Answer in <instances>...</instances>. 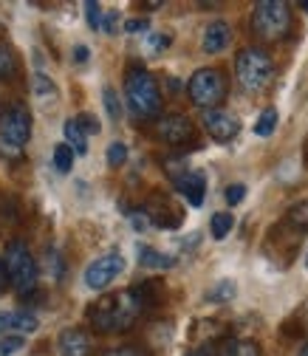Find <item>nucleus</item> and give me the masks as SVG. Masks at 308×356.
I'll list each match as a JSON object with an SVG mask.
<instances>
[{"label":"nucleus","instance_id":"obj_1","mask_svg":"<svg viewBox=\"0 0 308 356\" xmlns=\"http://www.w3.org/2000/svg\"><path fill=\"white\" fill-rule=\"evenodd\" d=\"M156 302H159L156 280H147V283H139L133 289L99 297L91 305V311H88V323H91V328H97L99 334L130 331L147 308H156Z\"/></svg>","mask_w":308,"mask_h":356},{"label":"nucleus","instance_id":"obj_2","mask_svg":"<svg viewBox=\"0 0 308 356\" xmlns=\"http://www.w3.org/2000/svg\"><path fill=\"white\" fill-rule=\"evenodd\" d=\"M124 99L136 119H156L161 113V91L153 74L145 68H130L124 76Z\"/></svg>","mask_w":308,"mask_h":356},{"label":"nucleus","instance_id":"obj_3","mask_svg":"<svg viewBox=\"0 0 308 356\" xmlns=\"http://www.w3.org/2000/svg\"><path fill=\"white\" fill-rule=\"evenodd\" d=\"M29 139H31V113L23 102H12L0 113V156L9 161L23 159Z\"/></svg>","mask_w":308,"mask_h":356},{"label":"nucleus","instance_id":"obj_4","mask_svg":"<svg viewBox=\"0 0 308 356\" xmlns=\"http://www.w3.org/2000/svg\"><path fill=\"white\" fill-rule=\"evenodd\" d=\"M235 76H238L241 88H243V91H249V94L266 91V88L272 85V76H275L272 54L266 49H257V46L243 49L235 57Z\"/></svg>","mask_w":308,"mask_h":356},{"label":"nucleus","instance_id":"obj_5","mask_svg":"<svg viewBox=\"0 0 308 356\" xmlns=\"http://www.w3.org/2000/svg\"><path fill=\"white\" fill-rule=\"evenodd\" d=\"M252 34L263 42H277L291 31V9L283 0H260L252 9Z\"/></svg>","mask_w":308,"mask_h":356},{"label":"nucleus","instance_id":"obj_6","mask_svg":"<svg viewBox=\"0 0 308 356\" xmlns=\"http://www.w3.org/2000/svg\"><path fill=\"white\" fill-rule=\"evenodd\" d=\"M3 260H6V272H9L12 289H15L20 297H31L34 289H37V275H40V269H37V260H34L31 249L26 246V241H17V238L9 241Z\"/></svg>","mask_w":308,"mask_h":356},{"label":"nucleus","instance_id":"obj_7","mask_svg":"<svg viewBox=\"0 0 308 356\" xmlns=\"http://www.w3.org/2000/svg\"><path fill=\"white\" fill-rule=\"evenodd\" d=\"M187 97H190V102L195 108L218 111V105L227 99V76H224V71L198 68L187 82Z\"/></svg>","mask_w":308,"mask_h":356},{"label":"nucleus","instance_id":"obj_8","mask_svg":"<svg viewBox=\"0 0 308 356\" xmlns=\"http://www.w3.org/2000/svg\"><path fill=\"white\" fill-rule=\"evenodd\" d=\"M122 272H124V257H122L119 252H108V254L97 257V260L85 269V286L94 289V291H102V289H108Z\"/></svg>","mask_w":308,"mask_h":356},{"label":"nucleus","instance_id":"obj_9","mask_svg":"<svg viewBox=\"0 0 308 356\" xmlns=\"http://www.w3.org/2000/svg\"><path fill=\"white\" fill-rule=\"evenodd\" d=\"M156 136L164 145L179 147V145H187V142L195 139V124L184 113H167V116H161L156 122Z\"/></svg>","mask_w":308,"mask_h":356},{"label":"nucleus","instance_id":"obj_10","mask_svg":"<svg viewBox=\"0 0 308 356\" xmlns=\"http://www.w3.org/2000/svg\"><path fill=\"white\" fill-rule=\"evenodd\" d=\"M204 130L209 133L215 142L227 145V142H232L238 133H241V119L235 113H229V111H221V108H218V111H206L204 113Z\"/></svg>","mask_w":308,"mask_h":356},{"label":"nucleus","instance_id":"obj_11","mask_svg":"<svg viewBox=\"0 0 308 356\" xmlns=\"http://www.w3.org/2000/svg\"><path fill=\"white\" fill-rule=\"evenodd\" d=\"M175 190L181 193V198L190 207H201L204 195H206V175L201 170H181L179 175H172Z\"/></svg>","mask_w":308,"mask_h":356},{"label":"nucleus","instance_id":"obj_12","mask_svg":"<svg viewBox=\"0 0 308 356\" xmlns=\"http://www.w3.org/2000/svg\"><path fill=\"white\" fill-rule=\"evenodd\" d=\"M145 212H147V218H150V224H156V227H161V229H175L181 224V209L175 207L170 198H161V195H156L147 207H145Z\"/></svg>","mask_w":308,"mask_h":356},{"label":"nucleus","instance_id":"obj_13","mask_svg":"<svg viewBox=\"0 0 308 356\" xmlns=\"http://www.w3.org/2000/svg\"><path fill=\"white\" fill-rule=\"evenodd\" d=\"M37 317L31 311H0V334L3 337H20V334H34L37 331Z\"/></svg>","mask_w":308,"mask_h":356},{"label":"nucleus","instance_id":"obj_14","mask_svg":"<svg viewBox=\"0 0 308 356\" xmlns=\"http://www.w3.org/2000/svg\"><path fill=\"white\" fill-rule=\"evenodd\" d=\"M57 348L63 356H91V334L82 328H65L57 337Z\"/></svg>","mask_w":308,"mask_h":356},{"label":"nucleus","instance_id":"obj_15","mask_svg":"<svg viewBox=\"0 0 308 356\" xmlns=\"http://www.w3.org/2000/svg\"><path fill=\"white\" fill-rule=\"evenodd\" d=\"M229 40H232V29L227 20H212L206 29H204V40H201V49L206 54H218V51H224L229 46Z\"/></svg>","mask_w":308,"mask_h":356},{"label":"nucleus","instance_id":"obj_16","mask_svg":"<svg viewBox=\"0 0 308 356\" xmlns=\"http://www.w3.org/2000/svg\"><path fill=\"white\" fill-rule=\"evenodd\" d=\"M209 356H260V345L254 339H243V337H227L218 345H212Z\"/></svg>","mask_w":308,"mask_h":356},{"label":"nucleus","instance_id":"obj_17","mask_svg":"<svg viewBox=\"0 0 308 356\" xmlns=\"http://www.w3.org/2000/svg\"><path fill=\"white\" fill-rule=\"evenodd\" d=\"M63 136H65V145L76 153V156H85L88 153V136H85V130L79 127L76 119H68L63 124Z\"/></svg>","mask_w":308,"mask_h":356},{"label":"nucleus","instance_id":"obj_18","mask_svg":"<svg viewBox=\"0 0 308 356\" xmlns=\"http://www.w3.org/2000/svg\"><path fill=\"white\" fill-rule=\"evenodd\" d=\"M136 254H139V263L147 266V269H172L175 266V260L170 254H161L153 246H136Z\"/></svg>","mask_w":308,"mask_h":356},{"label":"nucleus","instance_id":"obj_19","mask_svg":"<svg viewBox=\"0 0 308 356\" xmlns=\"http://www.w3.org/2000/svg\"><path fill=\"white\" fill-rule=\"evenodd\" d=\"M286 227H291L294 235L308 232V201H300L286 212Z\"/></svg>","mask_w":308,"mask_h":356},{"label":"nucleus","instance_id":"obj_20","mask_svg":"<svg viewBox=\"0 0 308 356\" xmlns=\"http://www.w3.org/2000/svg\"><path fill=\"white\" fill-rule=\"evenodd\" d=\"M232 227H235V218L229 212H215L212 220H209V232H212L215 241H224L232 232Z\"/></svg>","mask_w":308,"mask_h":356},{"label":"nucleus","instance_id":"obj_21","mask_svg":"<svg viewBox=\"0 0 308 356\" xmlns=\"http://www.w3.org/2000/svg\"><path fill=\"white\" fill-rule=\"evenodd\" d=\"M34 94H37V99L42 105H54L57 102V88H54V82L49 76H37L34 79Z\"/></svg>","mask_w":308,"mask_h":356},{"label":"nucleus","instance_id":"obj_22","mask_svg":"<svg viewBox=\"0 0 308 356\" xmlns=\"http://www.w3.org/2000/svg\"><path fill=\"white\" fill-rule=\"evenodd\" d=\"M275 127H277V111L275 108H266V111L257 116V122H254V133L266 139V136H272V133H275Z\"/></svg>","mask_w":308,"mask_h":356},{"label":"nucleus","instance_id":"obj_23","mask_svg":"<svg viewBox=\"0 0 308 356\" xmlns=\"http://www.w3.org/2000/svg\"><path fill=\"white\" fill-rule=\"evenodd\" d=\"M235 294H238L235 283H232V280H221L215 289H209V291H206V300H209V302H229Z\"/></svg>","mask_w":308,"mask_h":356},{"label":"nucleus","instance_id":"obj_24","mask_svg":"<svg viewBox=\"0 0 308 356\" xmlns=\"http://www.w3.org/2000/svg\"><path fill=\"white\" fill-rule=\"evenodd\" d=\"M74 150L63 142V145H57L54 147V167H57V172H71V167H74Z\"/></svg>","mask_w":308,"mask_h":356},{"label":"nucleus","instance_id":"obj_25","mask_svg":"<svg viewBox=\"0 0 308 356\" xmlns=\"http://www.w3.org/2000/svg\"><path fill=\"white\" fill-rule=\"evenodd\" d=\"M17 74V60L12 57V51L0 42V79H12Z\"/></svg>","mask_w":308,"mask_h":356},{"label":"nucleus","instance_id":"obj_26","mask_svg":"<svg viewBox=\"0 0 308 356\" xmlns=\"http://www.w3.org/2000/svg\"><path fill=\"white\" fill-rule=\"evenodd\" d=\"M102 99H105V111H108V116H111L113 122H119V119H122V102H119V97H116L113 88H105V91H102Z\"/></svg>","mask_w":308,"mask_h":356},{"label":"nucleus","instance_id":"obj_27","mask_svg":"<svg viewBox=\"0 0 308 356\" xmlns=\"http://www.w3.org/2000/svg\"><path fill=\"white\" fill-rule=\"evenodd\" d=\"M85 20H88V26H91V29H102L105 15H102V6L97 3V0H88V3H85Z\"/></svg>","mask_w":308,"mask_h":356},{"label":"nucleus","instance_id":"obj_28","mask_svg":"<svg viewBox=\"0 0 308 356\" xmlns=\"http://www.w3.org/2000/svg\"><path fill=\"white\" fill-rule=\"evenodd\" d=\"M127 161V145L124 142H113L111 147H108V167H122Z\"/></svg>","mask_w":308,"mask_h":356},{"label":"nucleus","instance_id":"obj_29","mask_svg":"<svg viewBox=\"0 0 308 356\" xmlns=\"http://www.w3.org/2000/svg\"><path fill=\"white\" fill-rule=\"evenodd\" d=\"M23 348V337H3L0 339V356H15Z\"/></svg>","mask_w":308,"mask_h":356},{"label":"nucleus","instance_id":"obj_30","mask_svg":"<svg viewBox=\"0 0 308 356\" xmlns=\"http://www.w3.org/2000/svg\"><path fill=\"white\" fill-rule=\"evenodd\" d=\"M49 263H51V277L60 280V277H63V257H60L57 249H46V266H49Z\"/></svg>","mask_w":308,"mask_h":356},{"label":"nucleus","instance_id":"obj_31","mask_svg":"<svg viewBox=\"0 0 308 356\" xmlns=\"http://www.w3.org/2000/svg\"><path fill=\"white\" fill-rule=\"evenodd\" d=\"M76 122H79V127L85 130V136H91V133L97 136V133H99V119H97V116H91V113H79V116H76Z\"/></svg>","mask_w":308,"mask_h":356},{"label":"nucleus","instance_id":"obj_32","mask_svg":"<svg viewBox=\"0 0 308 356\" xmlns=\"http://www.w3.org/2000/svg\"><path fill=\"white\" fill-rule=\"evenodd\" d=\"M224 198H227L229 207H238V204L246 198V187H243V184H229L227 193H224Z\"/></svg>","mask_w":308,"mask_h":356},{"label":"nucleus","instance_id":"obj_33","mask_svg":"<svg viewBox=\"0 0 308 356\" xmlns=\"http://www.w3.org/2000/svg\"><path fill=\"white\" fill-rule=\"evenodd\" d=\"M130 224H133L136 232H145L150 227V218H147L145 209H133V212H130Z\"/></svg>","mask_w":308,"mask_h":356},{"label":"nucleus","instance_id":"obj_34","mask_svg":"<svg viewBox=\"0 0 308 356\" xmlns=\"http://www.w3.org/2000/svg\"><path fill=\"white\" fill-rule=\"evenodd\" d=\"M147 29H150V20L147 17H133V20L124 23V31L127 34H139V31H147Z\"/></svg>","mask_w":308,"mask_h":356},{"label":"nucleus","instance_id":"obj_35","mask_svg":"<svg viewBox=\"0 0 308 356\" xmlns=\"http://www.w3.org/2000/svg\"><path fill=\"white\" fill-rule=\"evenodd\" d=\"M102 356H150V353L142 350V348H111V350H105Z\"/></svg>","mask_w":308,"mask_h":356},{"label":"nucleus","instance_id":"obj_36","mask_svg":"<svg viewBox=\"0 0 308 356\" xmlns=\"http://www.w3.org/2000/svg\"><path fill=\"white\" fill-rule=\"evenodd\" d=\"M170 42H172L170 34H150V51H164Z\"/></svg>","mask_w":308,"mask_h":356},{"label":"nucleus","instance_id":"obj_37","mask_svg":"<svg viewBox=\"0 0 308 356\" xmlns=\"http://www.w3.org/2000/svg\"><path fill=\"white\" fill-rule=\"evenodd\" d=\"M116 29H119V12H108L105 23H102V31L105 34H116Z\"/></svg>","mask_w":308,"mask_h":356},{"label":"nucleus","instance_id":"obj_38","mask_svg":"<svg viewBox=\"0 0 308 356\" xmlns=\"http://www.w3.org/2000/svg\"><path fill=\"white\" fill-rule=\"evenodd\" d=\"M9 286H12V283H9V272H6V260L0 257V294H3Z\"/></svg>","mask_w":308,"mask_h":356},{"label":"nucleus","instance_id":"obj_39","mask_svg":"<svg viewBox=\"0 0 308 356\" xmlns=\"http://www.w3.org/2000/svg\"><path fill=\"white\" fill-rule=\"evenodd\" d=\"M88 57H91V51H88V46H76L74 49V63H88Z\"/></svg>","mask_w":308,"mask_h":356},{"label":"nucleus","instance_id":"obj_40","mask_svg":"<svg viewBox=\"0 0 308 356\" xmlns=\"http://www.w3.org/2000/svg\"><path fill=\"white\" fill-rule=\"evenodd\" d=\"M297 356H308V342H302V348H300V353Z\"/></svg>","mask_w":308,"mask_h":356},{"label":"nucleus","instance_id":"obj_41","mask_svg":"<svg viewBox=\"0 0 308 356\" xmlns=\"http://www.w3.org/2000/svg\"><path fill=\"white\" fill-rule=\"evenodd\" d=\"M300 9H305V12H308V0H302V3H300Z\"/></svg>","mask_w":308,"mask_h":356},{"label":"nucleus","instance_id":"obj_42","mask_svg":"<svg viewBox=\"0 0 308 356\" xmlns=\"http://www.w3.org/2000/svg\"><path fill=\"white\" fill-rule=\"evenodd\" d=\"M187 356H204V353H201V350H193V353H187Z\"/></svg>","mask_w":308,"mask_h":356},{"label":"nucleus","instance_id":"obj_43","mask_svg":"<svg viewBox=\"0 0 308 356\" xmlns=\"http://www.w3.org/2000/svg\"><path fill=\"white\" fill-rule=\"evenodd\" d=\"M0 113H3V108H0Z\"/></svg>","mask_w":308,"mask_h":356},{"label":"nucleus","instance_id":"obj_44","mask_svg":"<svg viewBox=\"0 0 308 356\" xmlns=\"http://www.w3.org/2000/svg\"><path fill=\"white\" fill-rule=\"evenodd\" d=\"M305 263H308V257H305Z\"/></svg>","mask_w":308,"mask_h":356}]
</instances>
